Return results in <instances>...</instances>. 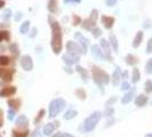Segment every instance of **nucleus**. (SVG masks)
I'll use <instances>...</instances> for the list:
<instances>
[{
	"label": "nucleus",
	"mask_w": 152,
	"mask_h": 137,
	"mask_svg": "<svg viewBox=\"0 0 152 137\" xmlns=\"http://www.w3.org/2000/svg\"><path fill=\"white\" fill-rule=\"evenodd\" d=\"M75 39H76L77 44L80 46L83 53H87V49H88V46H89V40L86 38L81 32H76L75 33Z\"/></svg>",
	"instance_id": "obj_6"
},
{
	"label": "nucleus",
	"mask_w": 152,
	"mask_h": 137,
	"mask_svg": "<svg viewBox=\"0 0 152 137\" xmlns=\"http://www.w3.org/2000/svg\"><path fill=\"white\" fill-rule=\"evenodd\" d=\"M10 62H12L10 57H8L6 55H1L0 56V66H7V65L10 64Z\"/></svg>",
	"instance_id": "obj_31"
},
{
	"label": "nucleus",
	"mask_w": 152,
	"mask_h": 137,
	"mask_svg": "<svg viewBox=\"0 0 152 137\" xmlns=\"http://www.w3.org/2000/svg\"><path fill=\"white\" fill-rule=\"evenodd\" d=\"M46 114V111L44 110V109H41V110H39L38 114H37V117H36V119H34V125H38L39 122L41 121L42 119H44V117H45Z\"/></svg>",
	"instance_id": "obj_33"
},
{
	"label": "nucleus",
	"mask_w": 152,
	"mask_h": 137,
	"mask_svg": "<svg viewBox=\"0 0 152 137\" xmlns=\"http://www.w3.org/2000/svg\"><path fill=\"white\" fill-rule=\"evenodd\" d=\"M144 91L146 94H152V80H146L145 81Z\"/></svg>",
	"instance_id": "obj_36"
},
{
	"label": "nucleus",
	"mask_w": 152,
	"mask_h": 137,
	"mask_svg": "<svg viewBox=\"0 0 152 137\" xmlns=\"http://www.w3.org/2000/svg\"><path fill=\"white\" fill-rule=\"evenodd\" d=\"M47 9H48V12L50 14H57L58 13V2H57V0H48Z\"/></svg>",
	"instance_id": "obj_17"
},
{
	"label": "nucleus",
	"mask_w": 152,
	"mask_h": 137,
	"mask_svg": "<svg viewBox=\"0 0 152 137\" xmlns=\"http://www.w3.org/2000/svg\"><path fill=\"white\" fill-rule=\"evenodd\" d=\"M9 39H10V34H9L8 31H5V30L0 31V42L4 41V40L9 41Z\"/></svg>",
	"instance_id": "obj_34"
},
{
	"label": "nucleus",
	"mask_w": 152,
	"mask_h": 137,
	"mask_svg": "<svg viewBox=\"0 0 152 137\" xmlns=\"http://www.w3.org/2000/svg\"><path fill=\"white\" fill-rule=\"evenodd\" d=\"M66 106V102L64 98H55L53 99L50 103H49V107H48V117L50 119H54L56 118L58 114L61 113L62 111L65 109Z\"/></svg>",
	"instance_id": "obj_3"
},
{
	"label": "nucleus",
	"mask_w": 152,
	"mask_h": 137,
	"mask_svg": "<svg viewBox=\"0 0 152 137\" xmlns=\"http://www.w3.org/2000/svg\"><path fill=\"white\" fill-rule=\"evenodd\" d=\"M21 66L26 72H30L33 70V60L30 55H24L21 57Z\"/></svg>",
	"instance_id": "obj_8"
},
{
	"label": "nucleus",
	"mask_w": 152,
	"mask_h": 137,
	"mask_svg": "<svg viewBox=\"0 0 152 137\" xmlns=\"http://www.w3.org/2000/svg\"><path fill=\"white\" fill-rule=\"evenodd\" d=\"M120 79H121V70L119 66H117L115 70H114L113 74L111 76V80H112V84L114 86H117V85H119L120 82Z\"/></svg>",
	"instance_id": "obj_20"
},
{
	"label": "nucleus",
	"mask_w": 152,
	"mask_h": 137,
	"mask_svg": "<svg viewBox=\"0 0 152 137\" xmlns=\"http://www.w3.org/2000/svg\"><path fill=\"white\" fill-rule=\"evenodd\" d=\"M97 17H99V10L97 9H91V15H89V18H91L93 22H97Z\"/></svg>",
	"instance_id": "obj_38"
},
{
	"label": "nucleus",
	"mask_w": 152,
	"mask_h": 137,
	"mask_svg": "<svg viewBox=\"0 0 152 137\" xmlns=\"http://www.w3.org/2000/svg\"><path fill=\"white\" fill-rule=\"evenodd\" d=\"M12 136L13 137H29V130L28 129H13L12 131Z\"/></svg>",
	"instance_id": "obj_26"
},
{
	"label": "nucleus",
	"mask_w": 152,
	"mask_h": 137,
	"mask_svg": "<svg viewBox=\"0 0 152 137\" xmlns=\"http://www.w3.org/2000/svg\"><path fill=\"white\" fill-rule=\"evenodd\" d=\"M15 114H16V111L14 110H12V109H9L8 110V120H14V118H15Z\"/></svg>",
	"instance_id": "obj_41"
},
{
	"label": "nucleus",
	"mask_w": 152,
	"mask_h": 137,
	"mask_svg": "<svg viewBox=\"0 0 152 137\" xmlns=\"http://www.w3.org/2000/svg\"><path fill=\"white\" fill-rule=\"evenodd\" d=\"M38 131H39V128H37V129L34 130V134L32 135V137H37V135H38Z\"/></svg>",
	"instance_id": "obj_56"
},
{
	"label": "nucleus",
	"mask_w": 152,
	"mask_h": 137,
	"mask_svg": "<svg viewBox=\"0 0 152 137\" xmlns=\"http://www.w3.org/2000/svg\"><path fill=\"white\" fill-rule=\"evenodd\" d=\"M146 53L148 54L152 53V37L149 39V41H148V45H146Z\"/></svg>",
	"instance_id": "obj_43"
},
{
	"label": "nucleus",
	"mask_w": 152,
	"mask_h": 137,
	"mask_svg": "<svg viewBox=\"0 0 152 137\" xmlns=\"http://www.w3.org/2000/svg\"><path fill=\"white\" fill-rule=\"evenodd\" d=\"M81 26L84 28L85 30L87 31H91L95 26H96V23L93 22L91 18L88 17V18H85L84 21H83V23H81Z\"/></svg>",
	"instance_id": "obj_22"
},
{
	"label": "nucleus",
	"mask_w": 152,
	"mask_h": 137,
	"mask_svg": "<svg viewBox=\"0 0 152 137\" xmlns=\"http://www.w3.org/2000/svg\"><path fill=\"white\" fill-rule=\"evenodd\" d=\"M14 72V68H2V66H0V79L6 82H10L13 80Z\"/></svg>",
	"instance_id": "obj_9"
},
{
	"label": "nucleus",
	"mask_w": 152,
	"mask_h": 137,
	"mask_svg": "<svg viewBox=\"0 0 152 137\" xmlns=\"http://www.w3.org/2000/svg\"><path fill=\"white\" fill-rule=\"evenodd\" d=\"M140 80H141V72L137 68H134L132 71V82L137 84Z\"/></svg>",
	"instance_id": "obj_27"
},
{
	"label": "nucleus",
	"mask_w": 152,
	"mask_h": 137,
	"mask_svg": "<svg viewBox=\"0 0 152 137\" xmlns=\"http://www.w3.org/2000/svg\"><path fill=\"white\" fill-rule=\"evenodd\" d=\"M129 88H130L129 82L125 80V81H124V82H122V84H121V90H128Z\"/></svg>",
	"instance_id": "obj_45"
},
{
	"label": "nucleus",
	"mask_w": 152,
	"mask_h": 137,
	"mask_svg": "<svg viewBox=\"0 0 152 137\" xmlns=\"http://www.w3.org/2000/svg\"><path fill=\"white\" fill-rule=\"evenodd\" d=\"M23 14L21 12H18V13H16L15 14V21L16 22H18V21H21V18H22Z\"/></svg>",
	"instance_id": "obj_53"
},
{
	"label": "nucleus",
	"mask_w": 152,
	"mask_h": 137,
	"mask_svg": "<svg viewBox=\"0 0 152 137\" xmlns=\"http://www.w3.org/2000/svg\"><path fill=\"white\" fill-rule=\"evenodd\" d=\"M114 113V110L113 107H107V110H105V112H104V114H105V117H111L112 114Z\"/></svg>",
	"instance_id": "obj_44"
},
{
	"label": "nucleus",
	"mask_w": 152,
	"mask_h": 137,
	"mask_svg": "<svg viewBox=\"0 0 152 137\" xmlns=\"http://www.w3.org/2000/svg\"><path fill=\"white\" fill-rule=\"evenodd\" d=\"M101 22H102V25L107 29V30H111L113 28L114 23H115V20L114 17L109 15H103L101 17Z\"/></svg>",
	"instance_id": "obj_11"
},
{
	"label": "nucleus",
	"mask_w": 152,
	"mask_h": 137,
	"mask_svg": "<svg viewBox=\"0 0 152 137\" xmlns=\"http://www.w3.org/2000/svg\"><path fill=\"white\" fill-rule=\"evenodd\" d=\"M109 44L111 46V49H113V52H115V53L119 52V42H118V39H117V37L114 34H110Z\"/></svg>",
	"instance_id": "obj_21"
},
{
	"label": "nucleus",
	"mask_w": 152,
	"mask_h": 137,
	"mask_svg": "<svg viewBox=\"0 0 152 137\" xmlns=\"http://www.w3.org/2000/svg\"><path fill=\"white\" fill-rule=\"evenodd\" d=\"M5 4H6V2H5V0H0V8L4 7V6H5Z\"/></svg>",
	"instance_id": "obj_55"
},
{
	"label": "nucleus",
	"mask_w": 152,
	"mask_h": 137,
	"mask_svg": "<svg viewBox=\"0 0 152 137\" xmlns=\"http://www.w3.org/2000/svg\"><path fill=\"white\" fill-rule=\"evenodd\" d=\"M58 126H60V122L58 121L47 123L44 127V134H45L46 136H52L54 134V131L56 130V128H58Z\"/></svg>",
	"instance_id": "obj_13"
},
{
	"label": "nucleus",
	"mask_w": 152,
	"mask_h": 137,
	"mask_svg": "<svg viewBox=\"0 0 152 137\" xmlns=\"http://www.w3.org/2000/svg\"><path fill=\"white\" fill-rule=\"evenodd\" d=\"M143 38H144V33H143V31H137L136 36L134 37V40H133V47L134 48H138L140 45L142 44V41H143Z\"/></svg>",
	"instance_id": "obj_19"
},
{
	"label": "nucleus",
	"mask_w": 152,
	"mask_h": 137,
	"mask_svg": "<svg viewBox=\"0 0 152 137\" xmlns=\"http://www.w3.org/2000/svg\"><path fill=\"white\" fill-rule=\"evenodd\" d=\"M9 50H10V53L13 54V56H20V49H18V45L17 44H12V45L9 46Z\"/></svg>",
	"instance_id": "obj_32"
},
{
	"label": "nucleus",
	"mask_w": 152,
	"mask_h": 137,
	"mask_svg": "<svg viewBox=\"0 0 152 137\" xmlns=\"http://www.w3.org/2000/svg\"><path fill=\"white\" fill-rule=\"evenodd\" d=\"M64 70H65L68 73H70V74H72V73H73V70H71V66H65Z\"/></svg>",
	"instance_id": "obj_54"
},
{
	"label": "nucleus",
	"mask_w": 152,
	"mask_h": 137,
	"mask_svg": "<svg viewBox=\"0 0 152 137\" xmlns=\"http://www.w3.org/2000/svg\"><path fill=\"white\" fill-rule=\"evenodd\" d=\"M91 78L94 80V82L99 87H103L104 85H107L111 80V77L107 74L104 70L99 66L93 65L91 66Z\"/></svg>",
	"instance_id": "obj_2"
},
{
	"label": "nucleus",
	"mask_w": 152,
	"mask_h": 137,
	"mask_svg": "<svg viewBox=\"0 0 152 137\" xmlns=\"http://www.w3.org/2000/svg\"><path fill=\"white\" fill-rule=\"evenodd\" d=\"M48 23L52 30V39H50V47L55 55L61 54L63 48V33H62L61 24L57 22L52 15H48Z\"/></svg>",
	"instance_id": "obj_1"
},
{
	"label": "nucleus",
	"mask_w": 152,
	"mask_h": 137,
	"mask_svg": "<svg viewBox=\"0 0 152 137\" xmlns=\"http://www.w3.org/2000/svg\"><path fill=\"white\" fill-rule=\"evenodd\" d=\"M4 126V111L0 109V128Z\"/></svg>",
	"instance_id": "obj_50"
},
{
	"label": "nucleus",
	"mask_w": 152,
	"mask_h": 137,
	"mask_svg": "<svg viewBox=\"0 0 152 137\" xmlns=\"http://www.w3.org/2000/svg\"><path fill=\"white\" fill-rule=\"evenodd\" d=\"M62 60L63 62L66 64V66H71V65H73V64H77L79 60H80V56H72V55H70V54H63L62 55Z\"/></svg>",
	"instance_id": "obj_12"
},
{
	"label": "nucleus",
	"mask_w": 152,
	"mask_h": 137,
	"mask_svg": "<svg viewBox=\"0 0 152 137\" xmlns=\"http://www.w3.org/2000/svg\"><path fill=\"white\" fill-rule=\"evenodd\" d=\"M75 93H76L77 97H78V98H80L81 101H85L86 97H87V93H86V90L83 89V88H78V89H76Z\"/></svg>",
	"instance_id": "obj_30"
},
{
	"label": "nucleus",
	"mask_w": 152,
	"mask_h": 137,
	"mask_svg": "<svg viewBox=\"0 0 152 137\" xmlns=\"http://www.w3.org/2000/svg\"><path fill=\"white\" fill-rule=\"evenodd\" d=\"M99 47L103 52V55H104V58L107 60V61H112V53H111V46L109 44L107 39L102 38L99 40Z\"/></svg>",
	"instance_id": "obj_7"
},
{
	"label": "nucleus",
	"mask_w": 152,
	"mask_h": 137,
	"mask_svg": "<svg viewBox=\"0 0 152 137\" xmlns=\"http://www.w3.org/2000/svg\"><path fill=\"white\" fill-rule=\"evenodd\" d=\"M117 1L118 0H105V4H107L109 7H113L117 5Z\"/></svg>",
	"instance_id": "obj_48"
},
{
	"label": "nucleus",
	"mask_w": 152,
	"mask_h": 137,
	"mask_svg": "<svg viewBox=\"0 0 152 137\" xmlns=\"http://www.w3.org/2000/svg\"><path fill=\"white\" fill-rule=\"evenodd\" d=\"M152 25V23L149 21V20H146L145 21V23H143V26H144V29H150Z\"/></svg>",
	"instance_id": "obj_52"
},
{
	"label": "nucleus",
	"mask_w": 152,
	"mask_h": 137,
	"mask_svg": "<svg viewBox=\"0 0 152 137\" xmlns=\"http://www.w3.org/2000/svg\"><path fill=\"white\" fill-rule=\"evenodd\" d=\"M148 101H149V97L146 96V95H143V94H141V95H138L135 99V104H136L137 106H144L146 105V103H148Z\"/></svg>",
	"instance_id": "obj_25"
},
{
	"label": "nucleus",
	"mask_w": 152,
	"mask_h": 137,
	"mask_svg": "<svg viewBox=\"0 0 152 137\" xmlns=\"http://www.w3.org/2000/svg\"><path fill=\"white\" fill-rule=\"evenodd\" d=\"M128 77H129V72H128L127 70H125L124 72H121V78H122V79H125V80H126Z\"/></svg>",
	"instance_id": "obj_51"
},
{
	"label": "nucleus",
	"mask_w": 152,
	"mask_h": 137,
	"mask_svg": "<svg viewBox=\"0 0 152 137\" xmlns=\"http://www.w3.org/2000/svg\"><path fill=\"white\" fill-rule=\"evenodd\" d=\"M76 71L80 74L81 77V79H83V81L84 82H88V80H89V74H88V70H86L85 68H83L81 65H76Z\"/></svg>",
	"instance_id": "obj_16"
},
{
	"label": "nucleus",
	"mask_w": 152,
	"mask_h": 137,
	"mask_svg": "<svg viewBox=\"0 0 152 137\" xmlns=\"http://www.w3.org/2000/svg\"><path fill=\"white\" fill-rule=\"evenodd\" d=\"M125 62H126V64H127V65H129V66H134V65H136L140 61H138V58H137L135 55H133V54H128V55L125 57Z\"/></svg>",
	"instance_id": "obj_23"
},
{
	"label": "nucleus",
	"mask_w": 152,
	"mask_h": 137,
	"mask_svg": "<svg viewBox=\"0 0 152 137\" xmlns=\"http://www.w3.org/2000/svg\"><path fill=\"white\" fill-rule=\"evenodd\" d=\"M65 49H66V53L72 55V56H80L83 53L80 46L77 44L76 41H72V40H69L65 45Z\"/></svg>",
	"instance_id": "obj_5"
},
{
	"label": "nucleus",
	"mask_w": 152,
	"mask_h": 137,
	"mask_svg": "<svg viewBox=\"0 0 152 137\" xmlns=\"http://www.w3.org/2000/svg\"><path fill=\"white\" fill-rule=\"evenodd\" d=\"M30 30V21H24L20 26V32L22 34H26Z\"/></svg>",
	"instance_id": "obj_29"
},
{
	"label": "nucleus",
	"mask_w": 152,
	"mask_h": 137,
	"mask_svg": "<svg viewBox=\"0 0 152 137\" xmlns=\"http://www.w3.org/2000/svg\"><path fill=\"white\" fill-rule=\"evenodd\" d=\"M103 113L101 111H95L93 112L91 115H88L84 121V130L87 133H91L95 129V127L97 126V123L99 122V120L102 119Z\"/></svg>",
	"instance_id": "obj_4"
},
{
	"label": "nucleus",
	"mask_w": 152,
	"mask_h": 137,
	"mask_svg": "<svg viewBox=\"0 0 152 137\" xmlns=\"http://www.w3.org/2000/svg\"><path fill=\"white\" fill-rule=\"evenodd\" d=\"M148 136H149V137H152V134H151V135H148Z\"/></svg>",
	"instance_id": "obj_57"
},
{
	"label": "nucleus",
	"mask_w": 152,
	"mask_h": 137,
	"mask_svg": "<svg viewBox=\"0 0 152 137\" xmlns=\"http://www.w3.org/2000/svg\"><path fill=\"white\" fill-rule=\"evenodd\" d=\"M134 93H135V88H134V89H130L128 93H126V94H125V96L121 98V104L126 105V104L130 103V102H132V99H133V97H134Z\"/></svg>",
	"instance_id": "obj_24"
},
{
	"label": "nucleus",
	"mask_w": 152,
	"mask_h": 137,
	"mask_svg": "<svg viewBox=\"0 0 152 137\" xmlns=\"http://www.w3.org/2000/svg\"><path fill=\"white\" fill-rule=\"evenodd\" d=\"M0 137H1V134H0Z\"/></svg>",
	"instance_id": "obj_58"
},
{
	"label": "nucleus",
	"mask_w": 152,
	"mask_h": 137,
	"mask_svg": "<svg viewBox=\"0 0 152 137\" xmlns=\"http://www.w3.org/2000/svg\"><path fill=\"white\" fill-rule=\"evenodd\" d=\"M63 2L64 4H66V5H72V4H80L81 2V0H63Z\"/></svg>",
	"instance_id": "obj_49"
},
{
	"label": "nucleus",
	"mask_w": 152,
	"mask_h": 137,
	"mask_svg": "<svg viewBox=\"0 0 152 137\" xmlns=\"http://www.w3.org/2000/svg\"><path fill=\"white\" fill-rule=\"evenodd\" d=\"M77 115H78V111L75 110V109H70L68 110L65 114H64V119L65 120H72V119H75Z\"/></svg>",
	"instance_id": "obj_28"
},
{
	"label": "nucleus",
	"mask_w": 152,
	"mask_h": 137,
	"mask_svg": "<svg viewBox=\"0 0 152 137\" xmlns=\"http://www.w3.org/2000/svg\"><path fill=\"white\" fill-rule=\"evenodd\" d=\"M10 16H12V9L10 8H7L6 10H5V13H4V18L8 21L9 18H10Z\"/></svg>",
	"instance_id": "obj_42"
},
{
	"label": "nucleus",
	"mask_w": 152,
	"mask_h": 137,
	"mask_svg": "<svg viewBox=\"0 0 152 137\" xmlns=\"http://www.w3.org/2000/svg\"><path fill=\"white\" fill-rule=\"evenodd\" d=\"M117 96H112V97H110V98L107 99V102L105 103V105H107V107H110L113 103H115L117 102Z\"/></svg>",
	"instance_id": "obj_40"
},
{
	"label": "nucleus",
	"mask_w": 152,
	"mask_h": 137,
	"mask_svg": "<svg viewBox=\"0 0 152 137\" xmlns=\"http://www.w3.org/2000/svg\"><path fill=\"white\" fill-rule=\"evenodd\" d=\"M17 89L14 86H8V87H4L2 89H0V97H10L13 95H15Z\"/></svg>",
	"instance_id": "obj_15"
},
{
	"label": "nucleus",
	"mask_w": 152,
	"mask_h": 137,
	"mask_svg": "<svg viewBox=\"0 0 152 137\" xmlns=\"http://www.w3.org/2000/svg\"><path fill=\"white\" fill-rule=\"evenodd\" d=\"M91 54L93 56V58H95L97 61H103L104 60V55H103V52H102L99 45H91Z\"/></svg>",
	"instance_id": "obj_10"
},
{
	"label": "nucleus",
	"mask_w": 152,
	"mask_h": 137,
	"mask_svg": "<svg viewBox=\"0 0 152 137\" xmlns=\"http://www.w3.org/2000/svg\"><path fill=\"white\" fill-rule=\"evenodd\" d=\"M53 137H75L73 135H70V134H66V133H58V134H55L53 135Z\"/></svg>",
	"instance_id": "obj_47"
},
{
	"label": "nucleus",
	"mask_w": 152,
	"mask_h": 137,
	"mask_svg": "<svg viewBox=\"0 0 152 137\" xmlns=\"http://www.w3.org/2000/svg\"><path fill=\"white\" fill-rule=\"evenodd\" d=\"M102 33H103V32H102V30L99 29V26H95V28L91 30V34H93L94 38H99V37L102 36Z\"/></svg>",
	"instance_id": "obj_37"
},
{
	"label": "nucleus",
	"mask_w": 152,
	"mask_h": 137,
	"mask_svg": "<svg viewBox=\"0 0 152 137\" xmlns=\"http://www.w3.org/2000/svg\"><path fill=\"white\" fill-rule=\"evenodd\" d=\"M81 23H83V20H81L80 16L76 15V14L72 15V25H73V26H78V25L81 24Z\"/></svg>",
	"instance_id": "obj_35"
},
{
	"label": "nucleus",
	"mask_w": 152,
	"mask_h": 137,
	"mask_svg": "<svg viewBox=\"0 0 152 137\" xmlns=\"http://www.w3.org/2000/svg\"><path fill=\"white\" fill-rule=\"evenodd\" d=\"M7 104L9 105V107H10L12 110L18 111L21 105H22V101L20 98H10V99H8Z\"/></svg>",
	"instance_id": "obj_18"
},
{
	"label": "nucleus",
	"mask_w": 152,
	"mask_h": 137,
	"mask_svg": "<svg viewBox=\"0 0 152 137\" xmlns=\"http://www.w3.org/2000/svg\"><path fill=\"white\" fill-rule=\"evenodd\" d=\"M37 34H38V29H37V28H33V29L31 30V33L29 34V37H30L31 39H33L37 37Z\"/></svg>",
	"instance_id": "obj_46"
},
{
	"label": "nucleus",
	"mask_w": 152,
	"mask_h": 137,
	"mask_svg": "<svg viewBox=\"0 0 152 137\" xmlns=\"http://www.w3.org/2000/svg\"><path fill=\"white\" fill-rule=\"evenodd\" d=\"M15 125H16V127L20 128V129H26L28 126H29V119H28V117L24 115V114L20 115V117L16 119Z\"/></svg>",
	"instance_id": "obj_14"
},
{
	"label": "nucleus",
	"mask_w": 152,
	"mask_h": 137,
	"mask_svg": "<svg viewBox=\"0 0 152 137\" xmlns=\"http://www.w3.org/2000/svg\"><path fill=\"white\" fill-rule=\"evenodd\" d=\"M145 72L148 74H151L152 73V58H149L146 64H145Z\"/></svg>",
	"instance_id": "obj_39"
}]
</instances>
